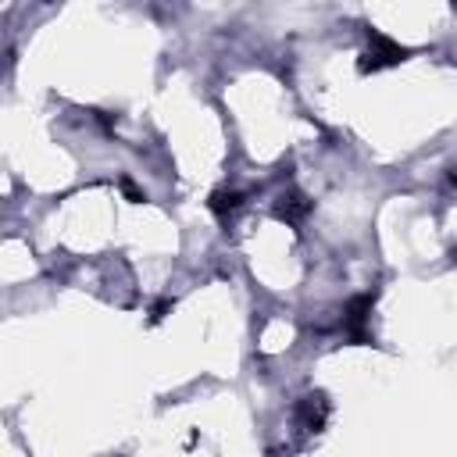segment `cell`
<instances>
[{
  "label": "cell",
  "instance_id": "obj_1",
  "mask_svg": "<svg viewBox=\"0 0 457 457\" xmlns=\"http://www.w3.org/2000/svg\"><path fill=\"white\" fill-rule=\"evenodd\" d=\"M396 61H404V50L389 39H382V36H375V50L368 54L365 68H382V65H396Z\"/></svg>",
  "mask_w": 457,
  "mask_h": 457
},
{
  "label": "cell",
  "instance_id": "obj_2",
  "mask_svg": "<svg viewBox=\"0 0 457 457\" xmlns=\"http://www.w3.org/2000/svg\"><path fill=\"white\" fill-rule=\"evenodd\" d=\"M240 204H243V197H240L236 190H218V193H211V211L221 214V218H225L228 211H236Z\"/></svg>",
  "mask_w": 457,
  "mask_h": 457
},
{
  "label": "cell",
  "instance_id": "obj_3",
  "mask_svg": "<svg viewBox=\"0 0 457 457\" xmlns=\"http://www.w3.org/2000/svg\"><path fill=\"white\" fill-rule=\"evenodd\" d=\"M282 200H286V204L279 207V214H282V218H293V221H297V218H304V214L311 211V204H307L300 193H290V197H282Z\"/></svg>",
  "mask_w": 457,
  "mask_h": 457
}]
</instances>
